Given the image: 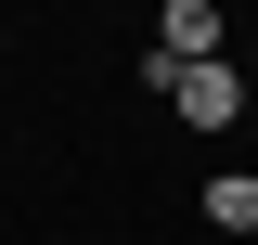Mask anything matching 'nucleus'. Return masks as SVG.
<instances>
[{"instance_id":"1","label":"nucleus","mask_w":258,"mask_h":245,"mask_svg":"<svg viewBox=\"0 0 258 245\" xmlns=\"http://www.w3.org/2000/svg\"><path fill=\"white\" fill-rule=\"evenodd\" d=\"M168 103H181V129H232V116H245V78H232V65H181Z\"/></svg>"},{"instance_id":"2","label":"nucleus","mask_w":258,"mask_h":245,"mask_svg":"<svg viewBox=\"0 0 258 245\" xmlns=\"http://www.w3.org/2000/svg\"><path fill=\"white\" fill-rule=\"evenodd\" d=\"M220 39H232V26L207 13V0H168V13H155V52H168V65H220Z\"/></svg>"},{"instance_id":"3","label":"nucleus","mask_w":258,"mask_h":245,"mask_svg":"<svg viewBox=\"0 0 258 245\" xmlns=\"http://www.w3.org/2000/svg\"><path fill=\"white\" fill-rule=\"evenodd\" d=\"M194 219L207 232H258V168H220V181L194 194Z\"/></svg>"},{"instance_id":"4","label":"nucleus","mask_w":258,"mask_h":245,"mask_svg":"<svg viewBox=\"0 0 258 245\" xmlns=\"http://www.w3.org/2000/svg\"><path fill=\"white\" fill-rule=\"evenodd\" d=\"M39 245H78V232H39Z\"/></svg>"}]
</instances>
